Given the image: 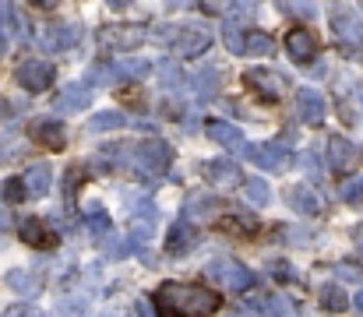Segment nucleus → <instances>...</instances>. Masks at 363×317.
Listing matches in <instances>:
<instances>
[{"instance_id": "b1692460", "label": "nucleus", "mask_w": 363, "mask_h": 317, "mask_svg": "<svg viewBox=\"0 0 363 317\" xmlns=\"http://www.w3.org/2000/svg\"><path fill=\"white\" fill-rule=\"evenodd\" d=\"M113 71H117V82H138V78H145L152 71V60H145V57H121V60H113Z\"/></svg>"}, {"instance_id": "f704fd0d", "label": "nucleus", "mask_w": 363, "mask_h": 317, "mask_svg": "<svg viewBox=\"0 0 363 317\" xmlns=\"http://www.w3.org/2000/svg\"><path fill=\"white\" fill-rule=\"evenodd\" d=\"M85 222H89V229H92L96 236H106V233H110V215L99 208V205H92V215H85Z\"/></svg>"}, {"instance_id": "cd10ccee", "label": "nucleus", "mask_w": 363, "mask_h": 317, "mask_svg": "<svg viewBox=\"0 0 363 317\" xmlns=\"http://www.w3.org/2000/svg\"><path fill=\"white\" fill-rule=\"evenodd\" d=\"M219 85H223V74H219L216 67H208V71L194 74V92H198L201 99H212V96L219 92Z\"/></svg>"}, {"instance_id": "c85d7f7f", "label": "nucleus", "mask_w": 363, "mask_h": 317, "mask_svg": "<svg viewBox=\"0 0 363 317\" xmlns=\"http://www.w3.org/2000/svg\"><path fill=\"white\" fill-rule=\"evenodd\" d=\"M243 194H247V201H250V205H257V208H264V205L272 201V191H268V184H264V180H257V177L243 180Z\"/></svg>"}, {"instance_id": "f8f14e48", "label": "nucleus", "mask_w": 363, "mask_h": 317, "mask_svg": "<svg viewBox=\"0 0 363 317\" xmlns=\"http://www.w3.org/2000/svg\"><path fill=\"white\" fill-rule=\"evenodd\" d=\"M247 155H250L261 169H268V173H286V166L293 162L289 152H286L282 145H250Z\"/></svg>"}, {"instance_id": "37998d69", "label": "nucleus", "mask_w": 363, "mask_h": 317, "mask_svg": "<svg viewBox=\"0 0 363 317\" xmlns=\"http://www.w3.org/2000/svg\"><path fill=\"white\" fill-rule=\"evenodd\" d=\"M138 317H159V311H155V300H141V304H138Z\"/></svg>"}, {"instance_id": "a19ab883", "label": "nucleus", "mask_w": 363, "mask_h": 317, "mask_svg": "<svg viewBox=\"0 0 363 317\" xmlns=\"http://www.w3.org/2000/svg\"><path fill=\"white\" fill-rule=\"evenodd\" d=\"M282 11H289V14H303V18H311V14H314V4H282Z\"/></svg>"}, {"instance_id": "a878e982", "label": "nucleus", "mask_w": 363, "mask_h": 317, "mask_svg": "<svg viewBox=\"0 0 363 317\" xmlns=\"http://www.w3.org/2000/svg\"><path fill=\"white\" fill-rule=\"evenodd\" d=\"M123 123H127V116H123L121 109H106V113H96V116L89 120V130H92V134H103V130H121Z\"/></svg>"}, {"instance_id": "4be33fe9", "label": "nucleus", "mask_w": 363, "mask_h": 317, "mask_svg": "<svg viewBox=\"0 0 363 317\" xmlns=\"http://www.w3.org/2000/svg\"><path fill=\"white\" fill-rule=\"evenodd\" d=\"M184 215H187V222H208V218H216V215H223V201L219 198H201V194H194L191 201H187V208H184Z\"/></svg>"}, {"instance_id": "aec40b11", "label": "nucleus", "mask_w": 363, "mask_h": 317, "mask_svg": "<svg viewBox=\"0 0 363 317\" xmlns=\"http://www.w3.org/2000/svg\"><path fill=\"white\" fill-rule=\"evenodd\" d=\"M32 138H35L43 148H50V152H60V148L67 145V134H64V127H60L57 120H39V123L32 127Z\"/></svg>"}, {"instance_id": "79ce46f5", "label": "nucleus", "mask_w": 363, "mask_h": 317, "mask_svg": "<svg viewBox=\"0 0 363 317\" xmlns=\"http://www.w3.org/2000/svg\"><path fill=\"white\" fill-rule=\"evenodd\" d=\"M106 254H110V257H117V261H121V257H127V254H130V247H127V243H123V240H117V243H110V247H106Z\"/></svg>"}, {"instance_id": "4468645a", "label": "nucleus", "mask_w": 363, "mask_h": 317, "mask_svg": "<svg viewBox=\"0 0 363 317\" xmlns=\"http://www.w3.org/2000/svg\"><path fill=\"white\" fill-rule=\"evenodd\" d=\"M332 28H335V35H339L342 43H350V46H360L363 43V18H357L350 7H335V11H332Z\"/></svg>"}, {"instance_id": "4c0bfd02", "label": "nucleus", "mask_w": 363, "mask_h": 317, "mask_svg": "<svg viewBox=\"0 0 363 317\" xmlns=\"http://www.w3.org/2000/svg\"><path fill=\"white\" fill-rule=\"evenodd\" d=\"M57 317H85V304L74 300V296L71 300H60L57 304Z\"/></svg>"}, {"instance_id": "2f4dec72", "label": "nucleus", "mask_w": 363, "mask_h": 317, "mask_svg": "<svg viewBox=\"0 0 363 317\" xmlns=\"http://www.w3.org/2000/svg\"><path fill=\"white\" fill-rule=\"evenodd\" d=\"M28 194H25V184L18 180V177H11V180H4L0 184V201H7V205H18V201H25Z\"/></svg>"}, {"instance_id": "a211bd4d", "label": "nucleus", "mask_w": 363, "mask_h": 317, "mask_svg": "<svg viewBox=\"0 0 363 317\" xmlns=\"http://www.w3.org/2000/svg\"><path fill=\"white\" fill-rule=\"evenodd\" d=\"M198 243V233H194V222H187V218H180V222H173V229H169V243H166V250L173 254V257H184L191 247Z\"/></svg>"}, {"instance_id": "3c124183", "label": "nucleus", "mask_w": 363, "mask_h": 317, "mask_svg": "<svg viewBox=\"0 0 363 317\" xmlns=\"http://www.w3.org/2000/svg\"><path fill=\"white\" fill-rule=\"evenodd\" d=\"M0 226H4V229H7V226H11V218H7V215H4V211H0Z\"/></svg>"}, {"instance_id": "2eb2a0df", "label": "nucleus", "mask_w": 363, "mask_h": 317, "mask_svg": "<svg viewBox=\"0 0 363 317\" xmlns=\"http://www.w3.org/2000/svg\"><path fill=\"white\" fill-rule=\"evenodd\" d=\"M21 184H25V194H28V198H46L50 187H53V169H50L46 162H35V166L25 169Z\"/></svg>"}, {"instance_id": "473e14b6", "label": "nucleus", "mask_w": 363, "mask_h": 317, "mask_svg": "<svg viewBox=\"0 0 363 317\" xmlns=\"http://www.w3.org/2000/svg\"><path fill=\"white\" fill-rule=\"evenodd\" d=\"M113 82H117L113 64H92L89 67V85H113Z\"/></svg>"}, {"instance_id": "58836bf2", "label": "nucleus", "mask_w": 363, "mask_h": 317, "mask_svg": "<svg viewBox=\"0 0 363 317\" xmlns=\"http://www.w3.org/2000/svg\"><path fill=\"white\" fill-rule=\"evenodd\" d=\"M180 82H184L180 71H177L173 64H162V85H166V89H180Z\"/></svg>"}, {"instance_id": "20e7f679", "label": "nucleus", "mask_w": 363, "mask_h": 317, "mask_svg": "<svg viewBox=\"0 0 363 317\" xmlns=\"http://www.w3.org/2000/svg\"><path fill=\"white\" fill-rule=\"evenodd\" d=\"M96 39H99V46H106V50H134V46H141L145 43V25H103L99 32H96Z\"/></svg>"}, {"instance_id": "393cba45", "label": "nucleus", "mask_w": 363, "mask_h": 317, "mask_svg": "<svg viewBox=\"0 0 363 317\" xmlns=\"http://www.w3.org/2000/svg\"><path fill=\"white\" fill-rule=\"evenodd\" d=\"M321 307L325 311H332V314H342L346 307H350V296H346V289L339 286V282H332V286H321Z\"/></svg>"}, {"instance_id": "c9c22d12", "label": "nucleus", "mask_w": 363, "mask_h": 317, "mask_svg": "<svg viewBox=\"0 0 363 317\" xmlns=\"http://www.w3.org/2000/svg\"><path fill=\"white\" fill-rule=\"evenodd\" d=\"M223 39H226V46H230L233 53H243V39H247V35H243L233 21H226V28H223Z\"/></svg>"}, {"instance_id": "c756f323", "label": "nucleus", "mask_w": 363, "mask_h": 317, "mask_svg": "<svg viewBox=\"0 0 363 317\" xmlns=\"http://www.w3.org/2000/svg\"><path fill=\"white\" fill-rule=\"evenodd\" d=\"M261 311L268 317H296V307H293L286 296H264V300H261Z\"/></svg>"}, {"instance_id": "412c9836", "label": "nucleus", "mask_w": 363, "mask_h": 317, "mask_svg": "<svg viewBox=\"0 0 363 317\" xmlns=\"http://www.w3.org/2000/svg\"><path fill=\"white\" fill-rule=\"evenodd\" d=\"M4 282H7L18 296H35V293L43 289V275H39V272H28V268H14V272H7Z\"/></svg>"}, {"instance_id": "a18cd8bd", "label": "nucleus", "mask_w": 363, "mask_h": 317, "mask_svg": "<svg viewBox=\"0 0 363 317\" xmlns=\"http://www.w3.org/2000/svg\"><path fill=\"white\" fill-rule=\"evenodd\" d=\"M272 268H275V279H293V268H289V265H282V261H275Z\"/></svg>"}, {"instance_id": "5701e85b", "label": "nucleus", "mask_w": 363, "mask_h": 317, "mask_svg": "<svg viewBox=\"0 0 363 317\" xmlns=\"http://www.w3.org/2000/svg\"><path fill=\"white\" fill-rule=\"evenodd\" d=\"M57 113H82L89 106V85H67L57 96Z\"/></svg>"}, {"instance_id": "f3484780", "label": "nucleus", "mask_w": 363, "mask_h": 317, "mask_svg": "<svg viewBox=\"0 0 363 317\" xmlns=\"http://www.w3.org/2000/svg\"><path fill=\"white\" fill-rule=\"evenodd\" d=\"M286 201H289V208L296 211V215H321V198H318V191L307 187V184L289 187Z\"/></svg>"}, {"instance_id": "6e6552de", "label": "nucleus", "mask_w": 363, "mask_h": 317, "mask_svg": "<svg viewBox=\"0 0 363 317\" xmlns=\"http://www.w3.org/2000/svg\"><path fill=\"white\" fill-rule=\"evenodd\" d=\"M286 53H289L296 64H311V60L318 57V35H314L311 28H303V25L289 28V32H286Z\"/></svg>"}, {"instance_id": "72a5a7b5", "label": "nucleus", "mask_w": 363, "mask_h": 317, "mask_svg": "<svg viewBox=\"0 0 363 317\" xmlns=\"http://www.w3.org/2000/svg\"><path fill=\"white\" fill-rule=\"evenodd\" d=\"M339 198H342L346 205H363V180H360V177L346 180V184L339 187Z\"/></svg>"}, {"instance_id": "f257e3e1", "label": "nucleus", "mask_w": 363, "mask_h": 317, "mask_svg": "<svg viewBox=\"0 0 363 317\" xmlns=\"http://www.w3.org/2000/svg\"><path fill=\"white\" fill-rule=\"evenodd\" d=\"M219 293L191 282H166L155 293V311L159 317H212L219 311Z\"/></svg>"}, {"instance_id": "7c9ffc66", "label": "nucleus", "mask_w": 363, "mask_h": 317, "mask_svg": "<svg viewBox=\"0 0 363 317\" xmlns=\"http://www.w3.org/2000/svg\"><path fill=\"white\" fill-rule=\"evenodd\" d=\"M21 148H25V141H21L14 130H7V134L0 138V162H14V159L21 155Z\"/></svg>"}, {"instance_id": "c03bdc74", "label": "nucleus", "mask_w": 363, "mask_h": 317, "mask_svg": "<svg viewBox=\"0 0 363 317\" xmlns=\"http://www.w3.org/2000/svg\"><path fill=\"white\" fill-rule=\"evenodd\" d=\"M339 275H342V279H350V282H360L363 279V272L360 268H353V265H342V268H339Z\"/></svg>"}, {"instance_id": "f03ea898", "label": "nucleus", "mask_w": 363, "mask_h": 317, "mask_svg": "<svg viewBox=\"0 0 363 317\" xmlns=\"http://www.w3.org/2000/svg\"><path fill=\"white\" fill-rule=\"evenodd\" d=\"M127 152L134 155L138 177H162L169 169V159H173V148L159 138H145L138 145H127Z\"/></svg>"}, {"instance_id": "dca6fc26", "label": "nucleus", "mask_w": 363, "mask_h": 317, "mask_svg": "<svg viewBox=\"0 0 363 317\" xmlns=\"http://www.w3.org/2000/svg\"><path fill=\"white\" fill-rule=\"evenodd\" d=\"M296 116L303 120V123H321L325 120V99L314 92V89H300L296 92Z\"/></svg>"}, {"instance_id": "6ab92c4d", "label": "nucleus", "mask_w": 363, "mask_h": 317, "mask_svg": "<svg viewBox=\"0 0 363 317\" xmlns=\"http://www.w3.org/2000/svg\"><path fill=\"white\" fill-rule=\"evenodd\" d=\"M205 130H208L212 141H219V145L230 148V152H243V148H247V145H243V134L233 127V123H226V120H208Z\"/></svg>"}, {"instance_id": "8fccbe9b", "label": "nucleus", "mask_w": 363, "mask_h": 317, "mask_svg": "<svg viewBox=\"0 0 363 317\" xmlns=\"http://www.w3.org/2000/svg\"><path fill=\"white\" fill-rule=\"evenodd\" d=\"M353 307H357V314L363 317V293H357V300H353Z\"/></svg>"}, {"instance_id": "e433bc0d", "label": "nucleus", "mask_w": 363, "mask_h": 317, "mask_svg": "<svg viewBox=\"0 0 363 317\" xmlns=\"http://www.w3.org/2000/svg\"><path fill=\"white\" fill-rule=\"evenodd\" d=\"M130 233H134V240H152V233H155L152 215H148V218H141V215H138V218L130 222Z\"/></svg>"}, {"instance_id": "9d476101", "label": "nucleus", "mask_w": 363, "mask_h": 317, "mask_svg": "<svg viewBox=\"0 0 363 317\" xmlns=\"http://www.w3.org/2000/svg\"><path fill=\"white\" fill-rule=\"evenodd\" d=\"M208 46H212V32L191 25V28H180V35H177V43H173V53H177V57H201Z\"/></svg>"}, {"instance_id": "423d86ee", "label": "nucleus", "mask_w": 363, "mask_h": 317, "mask_svg": "<svg viewBox=\"0 0 363 317\" xmlns=\"http://www.w3.org/2000/svg\"><path fill=\"white\" fill-rule=\"evenodd\" d=\"M53 64H46V60H21L18 64V71H14V78H18V85L25 89V92H46L50 85H53Z\"/></svg>"}, {"instance_id": "49530a36", "label": "nucleus", "mask_w": 363, "mask_h": 317, "mask_svg": "<svg viewBox=\"0 0 363 317\" xmlns=\"http://www.w3.org/2000/svg\"><path fill=\"white\" fill-rule=\"evenodd\" d=\"M303 166H307L311 173H318V155H303Z\"/></svg>"}, {"instance_id": "0eeeda50", "label": "nucleus", "mask_w": 363, "mask_h": 317, "mask_svg": "<svg viewBox=\"0 0 363 317\" xmlns=\"http://www.w3.org/2000/svg\"><path fill=\"white\" fill-rule=\"evenodd\" d=\"M243 82L264 99V103H279L282 99V74H275V71H268V67H250L247 74H243Z\"/></svg>"}, {"instance_id": "39448f33", "label": "nucleus", "mask_w": 363, "mask_h": 317, "mask_svg": "<svg viewBox=\"0 0 363 317\" xmlns=\"http://www.w3.org/2000/svg\"><path fill=\"white\" fill-rule=\"evenodd\" d=\"M201 177L208 180V187L216 191H233V187H243V173L233 159H208L201 166Z\"/></svg>"}, {"instance_id": "1a4fd4ad", "label": "nucleus", "mask_w": 363, "mask_h": 317, "mask_svg": "<svg viewBox=\"0 0 363 317\" xmlns=\"http://www.w3.org/2000/svg\"><path fill=\"white\" fill-rule=\"evenodd\" d=\"M357 162H360L357 145L350 138H342V134H332L328 138V166L335 173H350V169H357Z\"/></svg>"}, {"instance_id": "9b49d317", "label": "nucleus", "mask_w": 363, "mask_h": 317, "mask_svg": "<svg viewBox=\"0 0 363 317\" xmlns=\"http://www.w3.org/2000/svg\"><path fill=\"white\" fill-rule=\"evenodd\" d=\"M82 43V25H74V21H57V25H50L46 32H43V46L46 50H71V46H78Z\"/></svg>"}, {"instance_id": "ddd939ff", "label": "nucleus", "mask_w": 363, "mask_h": 317, "mask_svg": "<svg viewBox=\"0 0 363 317\" xmlns=\"http://www.w3.org/2000/svg\"><path fill=\"white\" fill-rule=\"evenodd\" d=\"M21 240H25L28 247L50 250V247L60 243V233H57L50 222H43V218H25V222H21Z\"/></svg>"}, {"instance_id": "09e8293b", "label": "nucleus", "mask_w": 363, "mask_h": 317, "mask_svg": "<svg viewBox=\"0 0 363 317\" xmlns=\"http://www.w3.org/2000/svg\"><path fill=\"white\" fill-rule=\"evenodd\" d=\"M4 50H7V28L0 25V53H4Z\"/></svg>"}, {"instance_id": "de8ad7c7", "label": "nucleus", "mask_w": 363, "mask_h": 317, "mask_svg": "<svg viewBox=\"0 0 363 317\" xmlns=\"http://www.w3.org/2000/svg\"><path fill=\"white\" fill-rule=\"evenodd\" d=\"M4 116H11V103H7V99L0 96V120H4Z\"/></svg>"}, {"instance_id": "bb28decb", "label": "nucleus", "mask_w": 363, "mask_h": 317, "mask_svg": "<svg viewBox=\"0 0 363 317\" xmlns=\"http://www.w3.org/2000/svg\"><path fill=\"white\" fill-rule=\"evenodd\" d=\"M243 53H247V57H272V53H275V43H272V35H264V32H247Z\"/></svg>"}, {"instance_id": "ea45409f", "label": "nucleus", "mask_w": 363, "mask_h": 317, "mask_svg": "<svg viewBox=\"0 0 363 317\" xmlns=\"http://www.w3.org/2000/svg\"><path fill=\"white\" fill-rule=\"evenodd\" d=\"M4 317H43V314H39L32 304H14V307L4 311Z\"/></svg>"}, {"instance_id": "7ed1b4c3", "label": "nucleus", "mask_w": 363, "mask_h": 317, "mask_svg": "<svg viewBox=\"0 0 363 317\" xmlns=\"http://www.w3.org/2000/svg\"><path fill=\"white\" fill-rule=\"evenodd\" d=\"M208 275L216 282H223L230 293H243V289L254 286V272H247V265H240L237 257H216L208 265Z\"/></svg>"}]
</instances>
